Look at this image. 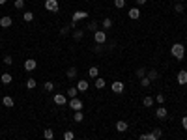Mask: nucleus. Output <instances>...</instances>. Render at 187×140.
<instances>
[{
    "label": "nucleus",
    "mask_w": 187,
    "mask_h": 140,
    "mask_svg": "<svg viewBox=\"0 0 187 140\" xmlns=\"http://www.w3.org/2000/svg\"><path fill=\"white\" fill-rule=\"evenodd\" d=\"M170 52H172V56H174L176 60H183V56H185V47H183L182 43H174V45H172V49H170Z\"/></svg>",
    "instance_id": "obj_1"
},
{
    "label": "nucleus",
    "mask_w": 187,
    "mask_h": 140,
    "mask_svg": "<svg viewBox=\"0 0 187 140\" xmlns=\"http://www.w3.org/2000/svg\"><path fill=\"white\" fill-rule=\"evenodd\" d=\"M94 41H95L98 45H103V43H105V41H107L105 30H98V32H95V34H94Z\"/></svg>",
    "instance_id": "obj_2"
},
{
    "label": "nucleus",
    "mask_w": 187,
    "mask_h": 140,
    "mask_svg": "<svg viewBox=\"0 0 187 140\" xmlns=\"http://www.w3.org/2000/svg\"><path fill=\"white\" fill-rule=\"evenodd\" d=\"M45 10L56 13L58 11V2H56V0H45Z\"/></svg>",
    "instance_id": "obj_3"
},
{
    "label": "nucleus",
    "mask_w": 187,
    "mask_h": 140,
    "mask_svg": "<svg viewBox=\"0 0 187 140\" xmlns=\"http://www.w3.org/2000/svg\"><path fill=\"white\" fill-rule=\"evenodd\" d=\"M69 107H71L75 112H77V110H82V101H81V99H77V97H73V99L69 101Z\"/></svg>",
    "instance_id": "obj_4"
},
{
    "label": "nucleus",
    "mask_w": 187,
    "mask_h": 140,
    "mask_svg": "<svg viewBox=\"0 0 187 140\" xmlns=\"http://www.w3.org/2000/svg\"><path fill=\"white\" fill-rule=\"evenodd\" d=\"M36 67H38V62L34 60V58H28V60L24 62V69H26V71H34Z\"/></svg>",
    "instance_id": "obj_5"
},
{
    "label": "nucleus",
    "mask_w": 187,
    "mask_h": 140,
    "mask_svg": "<svg viewBox=\"0 0 187 140\" xmlns=\"http://www.w3.org/2000/svg\"><path fill=\"white\" fill-rule=\"evenodd\" d=\"M110 88H112V92H114V94H122V92H123V82L114 80L112 84H110Z\"/></svg>",
    "instance_id": "obj_6"
},
{
    "label": "nucleus",
    "mask_w": 187,
    "mask_h": 140,
    "mask_svg": "<svg viewBox=\"0 0 187 140\" xmlns=\"http://www.w3.org/2000/svg\"><path fill=\"white\" fill-rule=\"evenodd\" d=\"M13 24V19L11 17H8V15H6V17H2V19H0V26H2V28H10Z\"/></svg>",
    "instance_id": "obj_7"
},
{
    "label": "nucleus",
    "mask_w": 187,
    "mask_h": 140,
    "mask_svg": "<svg viewBox=\"0 0 187 140\" xmlns=\"http://www.w3.org/2000/svg\"><path fill=\"white\" fill-rule=\"evenodd\" d=\"M161 135H163L161 129H154L152 133H148V140H159V138H161Z\"/></svg>",
    "instance_id": "obj_8"
},
{
    "label": "nucleus",
    "mask_w": 187,
    "mask_h": 140,
    "mask_svg": "<svg viewBox=\"0 0 187 140\" xmlns=\"http://www.w3.org/2000/svg\"><path fill=\"white\" fill-rule=\"evenodd\" d=\"M155 116L159 118V120H165V118L169 116V112H167V108H165V107H159V108L155 110Z\"/></svg>",
    "instance_id": "obj_9"
},
{
    "label": "nucleus",
    "mask_w": 187,
    "mask_h": 140,
    "mask_svg": "<svg viewBox=\"0 0 187 140\" xmlns=\"http://www.w3.org/2000/svg\"><path fill=\"white\" fill-rule=\"evenodd\" d=\"M178 82L182 84V86L187 84V71H178Z\"/></svg>",
    "instance_id": "obj_10"
},
{
    "label": "nucleus",
    "mask_w": 187,
    "mask_h": 140,
    "mask_svg": "<svg viewBox=\"0 0 187 140\" xmlns=\"http://www.w3.org/2000/svg\"><path fill=\"white\" fill-rule=\"evenodd\" d=\"M2 103H4V107H8V108H11L13 105H15V101H13V97H10V95H4Z\"/></svg>",
    "instance_id": "obj_11"
},
{
    "label": "nucleus",
    "mask_w": 187,
    "mask_h": 140,
    "mask_svg": "<svg viewBox=\"0 0 187 140\" xmlns=\"http://www.w3.org/2000/svg\"><path fill=\"white\" fill-rule=\"evenodd\" d=\"M52 101L56 103L58 107H62V105H66V97L62 95V94H56V95H54V99H52Z\"/></svg>",
    "instance_id": "obj_12"
},
{
    "label": "nucleus",
    "mask_w": 187,
    "mask_h": 140,
    "mask_svg": "<svg viewBox=\"0 0 187 140\" xmlns=\"http://www.w3.org/2000/svg\"><path fill=\"white\" fill-rule=\"evenodd\" d=\"M98 75H99V69L95 67V66H92V67L88 69V77H90V79H98Z\"/></svg>",
    "instance_id": "obj_13"
},
{
    "label": "nucleus",
    "mask_w": 187,
    "mask_h": 140,
    "mask_svg": "<svg viewBox=\"0 0 187 140\" xmlns=\"http://www.w3.org/2000/svg\"><path fill=\"white\" fill-rule=\"evenodd\" d=\"M86 17H88L86 11H77V13L73 15V23H77V21H81V19H86Z\"/></svg>",
    "instance_id": "obj_14"
},
{
    "label": "nucleus",
    "mask_w": 187,
    "mask_h": 140,
    "mask_svg": "<svg viewBox=\"0 0 187 140\" xmlns=\"http://www.w3.org/2000/svg\"><path fill=\"white\" fill-rule=\"evenodd\" d=\"M88 86H90V84H88V80H79V84H77V90H79V92H86V90H88Z\"/></svg>",
    "instance_id": "obj_15"
},
{
    "label": "nucleus",
    "mask_w": 187,
    "mask_h": 140,
    "mask_svg": "<svg viewBox=\"0 0 187 140\" xmlns=\"http://www.w3.org/2000/svg\"><path fill=\"white\" fill-rule=\"evenodd\" d=\"M98 28H99V24L95 23V21H92V23H88L86 30H88V32H94V34H95V32H98Z\"/></svg>",
    "instance_id": "obj_16"
},
{
    "label": "nucleus",
    "mask_w": 187,
    "mask_h": 140,
    "mask_svg": "<svg viewBox=\"0 0 187 140\" xmlns=\"http://www.w3.org/2000/svg\"><path fill=\"white\" fill-rule=\"evenodd\" d=\"M127 127H129V125L126 122H118V123H116V131H120V133H126Z\"/></svg>",
    "instance_id": "obj_17"
},
{
    "label": "nucleus",
    "mask_w": 187,
    "mask_h": 140,
    "mask_svg": "<svg viewBox=\"0 0 187 140\" xmlns=\"http://www.w3.org/2000/svg\"><path fill=\"white\" fill-rule=\"evenodd\" d=\"M129 17L131 19H138V17H140V10H138V8H131L129 10Z\"/></svg>",
    "instance_id": "obj_18"
},
{
    "label": "nucleus",
    "mask_w": 187,
    "mask_h": 140,
    "mask_svg": "<svg viewBox=\"0 0 187 140\" xmlns=\"http://www.w3.org/2000/svg\"><path fill=\"white\" fill-rule=\"evenodd\" d=\"M0 80H2V84H10L13 80V77L10 73H2V77H0Z\"/></svg>",
    "instance_id": "obj_19"
},
{
    "label": "nucleus",
    "mask_w": 187,
    "mask_h": 140,
    "mask_svg": "<svg viewBox=\"0 0 187 140\" xmlns=\"http://www.w3.org/2000/svg\"><path fill=\"white\" fill-rule=\"evenodd\" d=\"M73 120L77 122V123H81L82 120H84V114H82V110H77V112H75V114H73Z\"/></svg>",
    "instance_id": "obj_20"
},
{
    "label": "nucleus",
    "mask_w": 187,
    "mask_h": 140,
    "mask_svg": "<svg viewBox=\"0 0 187 140\" xmlns=\"http://www.w3.org/2000/svg\"><path fill=\"white\" fill-rule=\"evenodd\" d=\"M146 77H148V79H150L152 82H154V80L157 79V77H159V73L155 71V69H152V71H146Z\"/></svg>",
    "instance_id": "obj_21"
},
{
    "label": "nucleus",
    "mask_w": 187,
    "mask_h": 140,
    "mask_svg": "<svg viewBox=\"0 0 187 140\" xmlns=\"http://www.w3.org/2000/svg\"><path fill=\"white\" fill-rule=\"evenodd\" d=\"M77 92H79V90H77V86H71V88H67V95L71 97V99H73V97H77Z\"/></svg>",
    "instance_id": "obj_22"
},
{
    "label": "nucleus",
    "mask_w": 187,
    "mask_h": 140,
    "mask_svg": "<svg viewBox=\"0 0 187 140\" xmlns=\"http://www.w3.org/2000/svg\"><path fill=\"white\" fill-rule=\"evenodd\" d=\"M101 26H103V30H109L110 26H112V21H110L109 17L107 19H103V23H101Z\"/></svg>",
    "instance_id": "obj_23"
},
{
    "label": "nucleus",
    "mask_w": 187,
    "mask_h": 140,
    "mask_svg": "<svg viewBox=\"0 0 187 140\" xmlns=\"http://www.w3.org/2000/svg\"><path fill=\"white\" fill-rule=\"evenodd\" d=\"M94 86L98 88V90H103V88H105V80H103V79H99V77H98V79H95V84H94Z\"/></svg>",
    "instance_id": "obj_24"
},
{
    "label": "nucleus",
    "mask_w": 187,
    "mask_h": 140,
    "mask_svg": "<svg viewBox=\"0 0 187 140\" xmlns=\"http://www.w3.org/2000/svg\"><path fill=\"white\" fill-rule=\"evenodd\" d=\"M38 86V82H36V79H28V80H26V88H28V90H34V88H36Z\"/></svg>",
    "instance_id": "obj_25"
},
{
    "label": "nucleus",
    "mask_w": 187,
    "mask_h": 140,
    "mask_svg": "<svg viewBox=\"0 0 187 140\" xmlns=\"http://www.w3.org/2000/svg\"><path fill=\"white\" fill-rule=\"evenodd\" d=\"M142 103H144V107H152V105H154V97H150V95H146L142 99Z\"/></svg>",
    "instance_id": "obj_26"
},
{
    "label": "nucleus",
    "mask_w": 187,
    "mask_h": 140,
    "mask_svg": "<svg viewBox=\"0 0 187 140\" xmlns=\"http://www.w3.org/2000/svg\"><path fill=\"white\" fill-rule=\"evenodd\" d=\"M43 136H45V140H52V138H54V133H52L51 129H45V131H43Z\"/></svg>",
    "instance_id": "obj_27"
},
{
    "label": "nucleus",
    "mask_w": 187,
    "mask_h": 140,
    "mask_svg": "<svg viewBox=\"0 0 187 140\" xmlns=\"http://www.w3.org/2000/svg\"><path fill=\"white\" fill-rule=\"evenodd\" d=\"M67 77L69 79H75V77H77V67H69L67 69Z\"/></svg>",
    "instance_id": "obj_28"
},
{
    "label": "nucleus",
    "mask_w": 187,
    "mask_h": 140,
    "mask_svg": "<svg viewBox=\"0 0 187 140\" xmlns=\"http://www.w3.org/2000/svg\"><path fill=\"white\" fill-rule=\"evenodd\" d=\"M150 84H152V80L148 79V77H144V79H140V86H142V88H150Z\"/></svg>",
    "instance_id": "obj_29"
},
{
    "label": "nucleus",
    "mask_w": 187,
    "mask_h": 140,
    "mask_svg": "<svg viewBox=\"0 0 187 140\" xmlns=\"http://www.w3.org/2000/svg\"><path fill=\"white\" fill-rule=\"evenodd\" d=\"M43 88H45V92H52V90H54V84H52L51 80H47V82L43 84Z\"/></svg>",
    "instance_id": "obj_30"
},
{
    "label": "nucleus",
    "mask_w": 187,
    "mask_h": 140,
    "mask_svg": "<svg viewBox=\"0 0 187 140\" xmlns=\"http://www.w3.org/2000/svg\"><path fill=\"white\" fill-rule=\"evenodd\" d=\"M23 19L26 21V23H30V21H34V13L32 11H26L24 15H23Z\"/></svg>",
    "instance_id": "obj_31"
},
{
    "label": "nucleus",
    "mask_w": 187,
    "mask_h": 140,
    "mask_svg": "<svg viewBox=\"0 0 187 140\" xmlns=\"http://www.w3.org/2000/svg\"><path fill=\"white\" fill-rule=\"evenodd\" d=\"M64 140H75L73 131H66V133H64Z\"/></svg>",
    "instance_id": "obj_32"
},
{
    "label": "nucleus",
    "mask_w": 187,
    "mask_h": 140,
    "mask_svg": "<svg viewBox=\"0 0 187 140\" xmlns=\"http://www.w3.org/2000/svg\"><path fill=\"white\" fill-rule=\"evenodd\" d=\"M82 36H84V32H82V30H75L73 32V39H82Z\"/></svg>",
    "instance_id": "obj_33"
},
{
    "label": "nucleus",
    "mask_w": 187,
    "mask_h": 140,
    "mask_svg": "<svg viewBox=\"0 0 187 140\" xmlns=\"http://www.w3.org/2000/svg\"><path fill=\"white\" fill-rule=\"evenodd\" d=\"M137 77H138V79H144V77H146V69H144V67L137 69Z\"/></svg>",
    "instance_id": "obj_34"
},
{
    "label": "nucleus",
    "mask_w": 187,
    "mask_h": 140,
    "mask_svg": "<svg viewBox=\"0 0 187 140\" xmlns=\"http://www.w3.org/2000/svg\"><path fill=\"white\" fill-rule=\"evenodd\" d=\"M174 11H176V13H183V4L178 2V4L174 6Z\"/></svg>",
    "instance_id": "obj_35"
},
{
    "label": "nucleus",
    "mask_w": 187,
    "mask_h": 140,
    "mask_svg": "<svg viewBox=\"0 0 187 140\" xmlns=\"http://www.w3.org/2000/svg\"><path fill=\"white\" fill-rule=\"evenodd\" d=\"M116 8H126V0H114Z\"/></svg>",
    "instance_id": "obj_36"
},
{
    "label": "nucleus",
    "mask_w": 187,
    "mask_h": 140,
    "mask_svg": "<svg viewBox=\"0 0 187 140\" xmlns=\"http://www.w3.org/2000/svg\"><path fill=\"white\" fill-rule=\"evenodd\" d=\"M15 8L17 10H23L24 8V0H15Z\"/></svg>",
    "instance_id": "obj_37"
},
{
    "label": "nucleus",
    "mask_w": 187,
    "mask_h": 140,
    "mask_svg": "<svg viewBox=\"0 0 187 140\" xmlns=\"http://www.w3.org/2000/svg\"><path fill=\"white\" fill-rule=\"evenodd\" d=\"M155 103H159V105H163V103H165V95H163V94H159V95L155 97Z\"/></svg>",
    "instance_id": "obj_38"
},
{
    "label": "nucleus",
    "mask_w": 187,
    "mask_h": 140,
    "mask_svg": "<svg viewBox=\"0 0 187 140\" xmlns=\"http://www.w3.org/2000/svg\"><path fill=\"white\" fill-rule=\"evenodd\" d=\"M4 64L6 66H11L13 64V58H11V56H4Z\"/></svg>",
    "instance_id": "obj_39"
},
{
    "label": "nucleus",
    "mask_w": 187,
    "mask_h": 140,
    "mask_svg": "<svg viewBox=\"0 0 187 140\" xmlns=\"http://www.w3.org/2000/svg\"><path fill=\"white\" fill-rule=\"evenodd\" d=\"M69 28H71V26H64V28H62V30H60V34H62V36H66V34L69 32Z\"/></svg>",
    "instance_id": "obj_40"
},
{
    "label": "nucleus",
    "mask_w": 187,
    "mask_h": 140,
    "mask_svg": "<svg viewBox=\"0 0 187 140\" xmlns=\"http://www.w3.org/2000/svg\"><path fill=\"white\" fill-rule=\"evenodd\" d=\"M182 125H183V129L187 131V116H183V120H182Z\"/></svg>",
    "instance_id": "obj_41"
},
{
    "label": "nucleus",
    "mask_w": 187,
    "mask_h": 140,
    "mask_svg": "<svg viewBox=\"0 0 187 140\" xmlns=\"http://www.w3.org/2000/svg\"><path fill=\"white\" fill-rule=\"evenodd\" d=\"M146 4V0H137V6H144Z\"/></svg>",
    "instance_id": "obj_42"
},
{
    "label": "nucleus",
    "mask_w": 187,
    "mask_h": 140,
    "mask_svg": "<svg viewBox=\"0 0 187 140\" xmlns=\"http://www.w3.org/2000/svg\"><path fill=\"white\" fill-rule=\"evenodd\" d=\"M138 140H148V135H140V136H138Z\"/></svg>",
    "instance_id": "obj_43"
},
{
    "label": "nucleus",
    "mask_w": 187,
    "mask_h": 140,
    "mask_svg": "<svg viewBox=\"0 0 187 140\" xmlns=\"http://www.w3.org/2000/svg\"><path fill=\"white\" fill-rule=\"evenodd\" d=\"M6 2H8V0H0V4H6Z\"/></svg>",
    "instance_id": "obj_44"
},
{
    "label": "nucleus",
    "mask_w": 187,
    "mask_h": 140,
    "mask_svg": "<svg viewBox=\"0 0 187 140\" xmlns=\"http://www.w3.org/2000/svg\"><path fill=\"white\" fill-rule=\"evenodd\" d=\"M75 140H81V138H75Z\"/></svg>",
    "instance_id": "obj_45"
},
{
    "label": "nucleus",
    "mask_w": 187,
    "mask_h": 140,
    "mask_svg": "<svg viewBox=\"0 0 187 140\" xmlns=\"http://www.w3.org/2000/svg\"><path fill=\"white\" fill-rule=\"evenodd\" d=\"M185 23H187V19H185Z\"/></svg>",
    "instance_id": "obj_46"
},
{
    "label": "nucleus",
    "mask_w": 187,
    "mask_h": 140,
    "mask_svg": "<svg viewBox=\"0 0 187 140\" xmlns=\"http://www.w3.org/2000/svg\"><path fill=\"white\" fill-rule=\"evenodd\" d=\"M185 39H187V36H185Z\"/></svg>",
    "instance_id": "obj_47"
}]
</instances>
